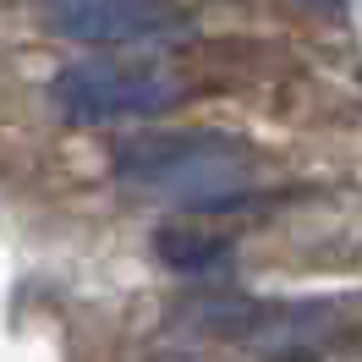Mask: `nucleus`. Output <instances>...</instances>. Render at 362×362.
I'll return each mask as SVG.
<instances>
[{
	"mask_svg": "<svg viewBox=\"0 0 362 362\" xmlns=\"http://www.w3.org/2000/svg\"><path fill=\"white\" fill-rule=\"evenodd\" d=\"M39 11L61 39L93 49L170 45V39H187L192 28L181 0H39Z\"/></svg>",
	"mask_w": 362,
	"mask_h": 362,
	"instance_id": "4",
	"label": "nucleus"
},
{
	"mask_svg": "<svg viewBox=\"0 0 362 362\" xmlns=\"http://www.w3.org/2000/svg\"><path fill=\"white\" fill-rule=\"evenodd\" d=\"M187 324L198 335L252 346L280 362H308L335 340V313L318 302H258V296H204L187 308Z\"/></svg>",
	"mask_w": 362,
	"mask_h": 362,
	"instance_id": "3",
	"label": "nucleus"
},
{
	"mask_svg": "<svg viewBox=\"0 0 362 362\" xmlns=\"http://www.w3.org/2000/svg\"><path fill=\"white\" fill-rule=\"evenodd\" d=\"M264 159L252 143L230 132H137L115 143V181L137 198L192 209V214H226L242 209L258 187Z\"/></svg>",
	"mask_w": 362,
	"mask_h": 362,
	"instance_id": "1",
	"label": "nucleus"
},
{
	"mask_svg": "<svg viewBox=\"0 0 362 362\" xmlns=\"http://www.w3.org/2000/svg\"><path fill=\"white\" fill-rule=\"evenodd\" d=\"M154 252H159V264L176 274H209L230 258V242L214 236V230H198V226H159Z\"/></svg>",
	"mask_w": 362,
	"mask_h": 362,
	"instance_id": "5",
	"label": "nucleus"
},
{
	"mask_svg": "<svg viewBox=\"0 0 362 362\" xmlns=\"http://www.w3.org/2000/svg\"><path fill=\"white\" fill-rule=\"evenodd\" d=\"M49 99L77 127H121L176 110L187 99V83L148 61H71L55 71Z\"/></svg>",
	"mask_w": 362,
	"mask_h": 362,
	"instance_id": "2",
	"label": "nucleus"
},
{
	"mask_svg": "<svg viewBox=\"0 0 362 362\" xmlns=\"http://www.w3.org/2000/svg\"><path fill=\"white\" fill-rule=\"evenodd\" d=\"M313 11H346V0H308Z\"/></svg>",
	"mask_w": 362,
	"mask_h": 362,
	"instance_id": "6",
	"label": "nucleus"
}]
</instances>
